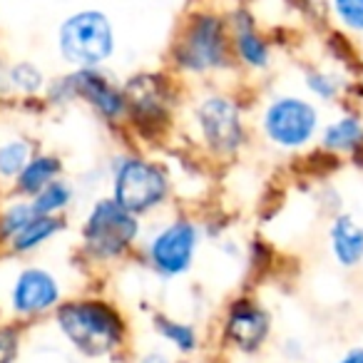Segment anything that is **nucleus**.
I'll use <instances>...</instances> for the list:
<instances>
[{
    "label": "nucleus",
    "mask_w": 363,
    "mask_h": 363,
    "mask_svg": "<svg viewBox=\"0 0 363 363\" xmlns=\"http://www.w3.org/2000/svg\"><path fill=\"white\" fill-rule=\"evenodd\" d=\"M67 346L90 361L110 358L127 343V321L115 303L100 296H80L62 301L52 313Z\"/></svg>",
    "instance_id": "f257e3e1"
},
{
    "label": "nucleus",
    "mask_w": 363,
    "mask_h": 363,
    "mask_svg": "<svg viewBox=\"0 0 363 363\" xmlns=\"http://www.w3.org/2000/svg\"><path fill=\"white\" fill-rule=\"evenodd\" d=\"M232 33L219 13L197 11L182 23L172 43V65L182 75L204 77L232 67Z\"/></svg>",
    "instance_id": "f03ea898"
},
{
    "label": "nucleus",
    "mask_w": 363,
    "mask_h": 363,
    "mask_svg": "<svg viewBox=\"0 0 363 363\" xmlns=\"http://www.w3.org/2000/svg\"><path fill=\"white\" fill-rule=\"evenodd\" d=\"M142 234V222L132 212H127L115 199L97 197L90 204L80 227L82 254L90 262L112 264L125 259L137 247Z\"/></svg>",
    "instance_id": "7ed1b4c3"
},
{
    "label": "nucleus",
    "mask_w": 363,
    "mask_h": 363,
    "mask_svg": "<svg viewBox=\"0 0 363 363\" xmlns=\"http://www.w3.org/2000/svg\"><path fill=\"white\" fill-rule=\"evenodd\" d=\"M57 55L70 70L105 67L117 50L110 16L100 8H82L62 18L55 35Z\"/></svg>",
    "instance_id": "20e7f679"
},
{
    "label": "nucleus",
    "mask_w": 363,
    "mask_h": 363,
    "mask_svg": "<svg viewBox=\"0 0 363 363\" xmlns=\"http://www.w3.org/2000/svg\"><path fill=\"white\" fill-rule=\"evenodd\" d=\"M172 177L160 162L142 155H117L110 164V197L132 212L147 217L167 204Z\"/></svg>",
    "instance_id": "39448f33"
},
{
    "label": "nucleus",
    "mask_w": 363,
    "mask_h": 363,
    "mask_svg": "<svg viewBox=\"0 0 363 363\" xmlns=\"http://www.w3.org/2000/svg\"><path fill=\"white\" fill-rule=\"evenodd\" d=\"M264 140L281 152L306 150L321 132V112L316 102L301 95H277L259 115Z\"/></svg>",
    "instance_id": "423d86ee"
},
{
    "label": "nucleus",
    "mask_w": 363,
    "mask_h": 363,
    "mask_svg": "<svg viewBox=\"0 0 363 363\" xmlns=\"http://www.w3.org/2000/svg\"><path fill=\"white\" fill-rule=\"evenodd\" d=\"M192 127L199 145L217 157H232L247 145V122L242 105L232 95L207 92L192 105Z\"/></svg>",
    "instance_id": "0eeeda50"
},
{
    "label": "nucleus",
    "mask_w": 363,
    "mask_h": 363,
    "mask_svg": "<svg viewBox=\"0 0 363 363\" xmlns=\"http://www.w3.org/2000/svg\"><path fill=\"white\" fill-rule=\"evenodd\" d=\"M199 247H202V227L189 217H174L145 239L142 252L157 277L179 279L194 267Z\"/></svg>",
    "instance_id": "6e6552de"
},
{
    "label": "nucleus",
    "mask_w": 363,
    "mask_h": 363,
    "mask_svg": "<svg viewBox=\"0 0 363 363\" xmlns=\"http://www.w3.org/2000/svg\"><path fill=\"white\" fill-rule=\"evenodd\" d=\"M8 281V308L21 321L55 313V308L65 301V289L57 274L40 264H21L13 269Z\"/></svg>",
    "instance_id": "1a4fd4ad"
},
{
    "label": "nucleus",
    "mask_w": 363,
    "mask_h": 363,
    "mask_svg": "<svg viewBox=\"0 0 363 363\" xmlns=\"http://www.w3.org/2000/svg\"><path fill=\"white\" fill-rule=\"evenodd\" d=\"M70 102L80 100L95 112L107 125H120L127 120V95L125 85H117L105 67H85V70H70L65 75Z\"/></svg>",
    "instance_id": "9d476101"
},
{
    "label": "nucleus",
    "mask_w": 363,
    "mask_h": 363,
    "mask_svg": "<svg viewBox=\"0 0 363 363\" xmlns=\"http://www.w3.org/2000/svg\"><path fill=\"white\" fill-rule=\"evenodd\" d=\"M222 336L242 353H257L272 336V313L257 298H234L224 313Z\"/></svg>",
    "instance_id": "9b49d317"
},
{
    "label": "nucleus",
    "mask_w": 363,
    "mask_h": 363,
    "mask_svg": "<svg viewBox=\"0 0 363 363\" xmlns=\"http://www.w3.org/2000/svg\"><path fill=\"white\" fill-rule=\"evenodd\" d=\"M229 33H232L234 60H239V65L254 72L272 67V43L259 33L257 21L244 8H237L229 18Z\"/></svg>",
    "instance_id": "f8f14e48"
},
{
    "label": "nucleus",
    "mask_w": 363,
    "mask_h": 363,
    "mask_svg": "<svg viewBox=\"0 0 363 363\" xmlns=\"http://www.w3.org/2000/svg\"><path fill=\"white\" fill-rule=\"evenodd\" d=\"M328 249L341 269H356L363 264V224L353 214H333L328 227Z\"/></svg>",
    "instance_id": "ddd939ff"
},
{
    "label": "nucleus",
    "mask_w": 363,
    "mask_h": 363,
    "mask_svg": "<svg viewBox=\"0 0 363 363\" xmlns=\"http://www.w3.org/2000/svg\"><path fill=\"white\" fill-rule=\"evenodd\" d=\"M318 145L331 155H356L363 150V120L356 112L338 115L318 132Z\"/></svg>",
    "instance_id": "4468645a"
},
{
    "label": "nucleus",
    "mask_w": 363,
    "mask_h": 363,
    "mask_svg": "<svg viewBox=\"0 0 363 363\" xmlns=\"http://www.w3.org/2000/svg\"><path fill=\"white\" fill-rule=\"evenodd\" d=\"M60 177H62L60 157L50 155V152H38V155L26 164V169L16 177V182H13V192H16V197L33 199L38 192H43L50 182L60 179Z\"/></svg>",
    "instance_id": "2eb2a0df"
},
{
    "label": "nucleus",
    "mask_w": 363,
    "mask_h": 363,
    "mask_svg": "<svg viewBox=\"0 0 363 363\" xmlns=\"http://www.w3.org/2000/svg\"><path fill=\"white\" fill-rule=\"evenodd\" d=\"M60 232H65L62 217H43V214H35L8 242V249H11L13 257H28V254H35L38 249H43L48 242H52Z\"/></svg>",
    "instance_id": "dca6fc26"
},
{
    "label": "nucleus",
    "mask_w": 363,
    "mask_h": 363,
    "mask_svg": "<svg viewBox=\"0 0 363 363\" xmlns=\"http://www.w3.org/2000/svg\"><path fill=\"white\" fill-rule=\"evenodd\" d=\"M35 142L23 132H8L0 137V179L16 182V177L26 169L28 162L35 157Z\"/></svg>",
    "instance_id": "f3484780"
},
{
    "label": "nucleus",
    "mask_w": 363,
    "mask_h": 363,
    "mask_svg": "<svg viewBox=\"0 0 363 363\" xmlns=\"http://www.w3.org/2000/svg\"><path fill=\"white\" fill-rule=\"evenodd\" d=\"M152 328L155 333L167 341L172 348H177L179 353H194L199 348V331L187 321H179V318H172L167 313H155L152 316Z\"/></svg>",
    "instance_id": "a211bd4d"
},
{
    "label": "nucleus",
    "mask_w": 363,
    "mask_h": 363,
    "mask_svg": "<svg viewBox=\"0 0 363 363\" xmlns=\"http://www.w3.org/2000/svg\"><path fill=\"white\" fill-rule=\"evenodd\" d=\"M6 87L21 97H38L48 90V77L33 60H18L6 67Z\"/></svg>",
    "instance_id": "6ab92c4d"
},
{
    "label": "nucleus",
    "mask_w": 363,
    "mask_h": 363,
    "mask_svg": "<svg viewBox=\"0 0 363 363\" xmlns=\"http://www.w3.org/2000/svg\"><path fill=\"white\" fill-rule=\"evenodd\" d=\"M30 202L35 214H43V217H62L72 207V202H75V187L60 177V179L50 182L43 192H38Z\"/></svg>",
    "instance_id": "aec40b11"
},
{
    "label": "nucleus",
    "mask_w": 363,
    "mask_h": 363,
    "mask_svg": "<svg viewBox=\"0 0 363 363\" xmlns=\"http://www.w3.org/2000/svg\"><path fill=\"white\" fill-rule=\"evenodd\" d=\"M35 217L30 199H13V202L3 204L0 209V244H8L30 219Z\"/></svg>",
    "instance_id": "412c9836"
},
{
    "label": "nucleus",
    "mask_w": 363,
    "mask_h": 363,
    "mask_svg": "<svg viewBox=\"0 0 363 363\" xmlns=\"http://www.w3.org/2000/svg\"><path fill=\"white\" fill-rule=\"evenodd\" d=\"M303 85H306V90L321 102L338 100L341 92H343L341 77L333 75V72H326V70H306V75H303Z\"/></svg>",
    "instance_id": "4be33fe9"
},
{
    "label": "nucleus",
    "mask_w": 363,
    "mask_h": 363,
    "mask_svg": "<svg viewBox=\"0 0 363 363\" xmlns=\"http://www.w3.org/2000/svg\"><path fill=\"white\" fill-rule=\"evenodd\" d=\"M328 8L343 30L363 35V0H328Z\"/></svg>",
    "instance_id": "5701e85b"
},
{
    "label": "nucleus",
    "mask_w": 363,
    "mask_h": 363,
    "mask_svg": "<svg viewBox=\"0 0 363 363\" xmlns=\"http://www.w3.org/2000/svg\"><path fill=\"white\" fill-rule=\"evenodd\" d=\"M21 353V328L16 323L0 326V363H16Z\"/></svg>",
    "instance_id": "b1692460"
},
{
    "label": "nucleus",
    "mask_w": 363,
    "mask_h": 363,
    "mask_svg": "<svg viewBox=\"0 0 363 363\" xmlns=\"http://www.w3.org/2000/svg\"><path fill=\"white\" fill-rule=\"evenodd\" d=\"M135 363H172V356L167 351H162V348H150Z\"/></svg>",
    "instance_id": "393cba45"
},
{
    "label": "nucleus",
    "mask_w": 363,
    "mask_h": 363,
    "mask_svg": "<svg viewBox=\"0 0 363 363\" xmlns=\"http://www.w3.org/2000/svg\"><path fill=\"white\" fill-rule=\"evenodd\" d=\"M333 363H363V346H351L341 358H336Z\"/></svg>",
    "instance_id": "a878e982"
},
{
    "label": "nucleus",
    "mask_w": 363,
    "mask_h": 363,
    "mask_svg": "<svg viewBox=\"0 0 363 363\" xmlns=\"http://www.w3.org/2000/svg\"><path fill=\"white\" fill-rule=\"evenodd\" d=\"M3 87H6V67L0 65V90H3Z\"/></svg>",
    "instance_id": "bb28decb"
}]
</instances>
